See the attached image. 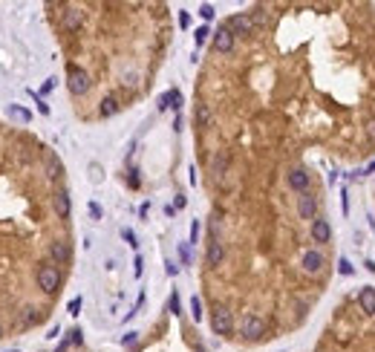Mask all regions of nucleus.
Masks as SVG:
<instances>
[{
  "label": "nucleus",
  "mask_w": 375,
  "mask_h": 352,
  "mask_svg": "<svg viewBox=\"0 0 375 352\" xmlns=\"http://www.w3.org/2000/svg\"><path fill=\"white\" fill-rule=\"evenodd\" d=\"M38 286H41L46 295H55V292H58V286H61V271H58V266L44 263V266L38 269Z\"/></svg>",
  "instance_id": "1"
},
{
  "label": "nucleus",
  "mask_w": 375,
  "mask_h": 352,
  "mask_svg": "<svg viewBox=\"0 0 375 352\" xmlns=\"http://www.w3.org/2000/svg\"><path fill=\"white\" fill-rule=\"evenodd\" d=\"M211 329L216 335H231L234 329V317L225 306H214V315H211Z\"/></svg>",
  "instance_id": "2"
},
{
  "label": "nucleus",
  "mask_w": 375,
  "mask_h": 352,
  "mask_svg": "<svg viewBox=\"0 0 375 352\" xmlns=\"http://www.w3.org/2000/svg\"><path fill=\"white\" fill-rule=\"evenodd\" d=\"M70 92L72 95H84L89 90V75L81 70V67H70Z\"/></svg>",
  "instance_id": "3"
},
{
  "label": "nucleus",
  "mask_w": 375,
  "mask_h": 352,
  "mask_svg": "<svg viewBox=\"0 0 375 352\" xmlns=\"http://www.w3.org/2000/svg\"><path fill=\"white\" fill-rule=\"evenodd\" d=\"M315 211H318V199H315V194L303 190L300 199H297V214H300L303 219H312V222H315Z\"/></svg>",
  "instance_id": "4"
},
{
  "label": "nucleus",
  "mask_w": 375,
  "mask_h": 352,
  "mask_svg": "<svg viewBox=\"0 0 375 352\" xmlns=\"http://www.w3.org/2000/svg\"><path fill=\"white\" fill-rule=\"evenodd\" d=\"M242 335H245V338H251V341H257V338H263V335H266V324H263L257 315H248L245 321H242Z\"/></svg>",
  "instance_id": "5"
},
{
  "label": "nucleus",
  "mask_w": 375,
  "mask_h": 352,
  "mask_svg": "<svg viewBox=\"0 0 375 352\" xmlns=\"http://www.w3.org/2000/svg\"><path fill=\"white\" fill-rule=\"evenodd\" d=\"M228 29H231V35H248L254 29V20H251V15H234V18H228Z\"/></svg>",
  "instance_id": "6"
},
{
  "label": "nucleus",
  "mask_w": 375,
  "mask_h": 352,
  "mask_svg": "<svg viewBox=\"0 0 375 352\" xmlns=\"http://www.w3.org/2000/svg\"><path fill=\"white\" fill-rule=\"evenodd\" d=\"M231 46H234L231 29H228V26L216 29V35H214V49H216V52H231Z\"/></svg>",
  "instance_id": "7"
},
{
  "label": "nucleus",
  "mask_w": 375,
  "mask_h": 352,
  "mask_svg": "<svg viewBox=\"0 0 375 352\" xmlns=\"http://www.w3.org/2000/svg\"><path fill=\"white\" fill-rule=\"evenodd\" d=\"M358 303L364 309L366 315H375V289L372 286H364V289L358 292Z\"/></svg>",
  "instance_id": "8"
},
{
  "label": "nucleus",
  "mask_w": 375,
  "mask_h": 352,
  "mask_svg": "<svg viewBox=\"0 0 375 352\" xmlns=\"http://www.w3.org/2000/svg\"><path fill=\"white\" fill-rule=\"evenodd\" d=\"M329 237H332V228L326 219H315L312 222V240L315 243H329Z\"/></svg>",
  "instance_id": "9"
},
{
  "label": "nucleus",
  "mask_w": 375,
  "mask_h": 352,
  "mask_svg": "<svg viewBox=\"0 0 375 352\" xmlns=\"http://www.w3.org/2000/svg\"><path fill=\"white\" fill-rule=\"evenodd\" d=\"M303 269L309 271V274L321 271V269H323V254L315 251V248H312V251H306V254H303Z\"/></svg>",
  "instance_id": "10"
},
{
  "label": "nucleus",
  "mask_w": 375,
  "mask_h": 352,
  "mask_svg": "<svg viewBox=\"0 0 375 352\" xmlns=\"http://www.w3.org/2000/svg\"><path fill=\"white\" fill-rule=\"evenodd\" d=\"M289 185H292L295 190H300V194H303V190L309 188V173H306L303 168H295V171L289 173Z\"/></svg>",
  "instance_id": "11"
},
{
  "label": "nucleus",
  "mask_w": 375,
  "mask_h": 352,
  "mask_svg": "<svg viewBox=\"0 0 375 352\" xmlns=\"http://www.w3.org/2000/svg\"><path fill=\"white\" fill-rule=\"evenodd\" d=\"M81 23H84V15H81L78 9L64 12V29H67V32H78Z\"/></svg>",
  "instance_id": "12"
},
{
  "label": "nucleus",
  "mask_w": 375,
  "mask_h": 352,
  "mask_svg": "<svg viewBox=\"0 0 375 352\" xmlns=\"http://www.w3.org/2000/svg\"><path fill=\"white\" fill-rule=\"evenodd\" d=\"M223 257H225L223 243H220V240H211V243H208V266H220Z\"/></svg>",
  "instance_id": "13"
},
{
  "label": "nucleus",
  "mask_w": 375,
  "mask_h": 352,
  "mask_svg": "<svg viewBox=\"0 0 375 352\" xmlns=\"http://www.w3.org/2000/svg\"><path fill=\"white\" fill-rule=\"evenodd\" d=\"M168 107H173V110L182 107V92H179V90H170V92H165V95L159 99V110H168Z\"/></svg>",
  "instance_id": "14"
},
{
  "label": "nucleus",
  "mask_w": 375,
  "mask_h": 352,
  "mask_svg": "<svg viewBox=\"0 0 375 352\" xmlns=\"http://www.w3.org/2000/svg\"><path fill=\"white\" fill-rule=\"evenodd\" d=\"M55 211H58L61 219L70 217V194H67V190H58V194H55Z\"/></svg>",
  "instance_id": "15"
},
{
  "label": "nucleus",
  "mask_w": 375,
  "mask_h": 352,
  "mask_svg": "<svg viewBox=\"0 0 375 352\" xmlns=\"http://www.w3.org/2000/svg\"><path fill=\"white\" fill-rule=\"evenodd\" d=\"M99 113H101V116H104V118H110V116H116V113H118V101L113 99V95H107V99L101 101V107H99Z\"/></svg>",
  "instance_id": "16"
},
{
  "label": "nucleus",
  "mask_w": 375,
  "mask_h": 352,
  "mask_svg": "<svg viewBox=\"0 0 375 352\" xmlns=\"http://www.w3.org/2000/svg\"><path fill=\"white\" fill-rule=\"evenodd\" d=\"M52 260L55 263H67V260H70V245H67V243H52Z\"/></svg>",
  "instance_id": "17"
},
{
  "label": "nucleus",
  "mask_w": 375,
  "mask_h": 352,
  "mask_svg": "<svg viewBox=\"0 0 375 352\" xmlns=\"http://www.w3.org/2000/svg\"><path fill=\"white\" fill-rule=\"evenodd\" d=\"M211 121H214L211 107H208V104H199V107H197V124L199 127H211Z\"/></svg>",
  "instance_id": "18"
},
{
  "label": "nucleus",
  "mask_w": 375,
  "mask_h": 352,
  "mask_svg": "<svg viewBox=\"0 0 375 352\" xmlns=\"http://www.w3.org/2000/svg\"><path fill=\"white\" fill-rule=\"evenodd\" d=\"M46 176H49V179H58V176H61V162H58L52 153L46 156Z\"/></svg>",
  "instance_id": "19"
},
{
  "label": "nucleus",
  "mask_w": 375,
  "mask_h": 352,
  "mask_svg": "<svg viewBox=\"0 0 375 352\" xmlns=\"http://www.w3.org/2000/svg\"><path fill=\"white\" fill-rule=\"evenodd\" d=\"M9 116L18 118V121H29V118H32V113H29V110H23V107H18V104H12V107H9Z\"/></svg>",
  "instance_id": "20"
},
{
  "label": "nucleus",
  "mask_w": 375,
  "mask_h": 352,
  "mask_svg": "<svg viewBox=\"0 0 375 352\" xmlns=\"http://www.w3.org/2000/svg\"><path fill=\"white\" fill-rule=\"evenodd\" d=\"M225 165H228V156H225V153H216V156H214V162H211V168H214L216 176H223Z\"/></svg>",
  "instance_id": "21"
},
{
  "label": "nucleus",
  "mask_w": 375,
  "mask_h": 352,
  "mask_svg": "<svg viewBox=\"0 0 375 352\" xmlns=\"http://www.w3.org/2000/svg\"><path fill=\"white\" fill-rule=\"evenodd\" d=\"M191 312H194V321L202 317V303H199V298H191Z\"/></svg>",
  "instance_id": "22"
},
{
  "label": "nucleus",
  "mask_w": 375,
  "mask_h": 352,
  "mask_svg": "<svg viewBox=\"0 0 375 352\" xmlns=\"http://www.w3.org/2000/svg\"><path fill=\"white\" fill-rule=\"evenodd\" d=\"M194 35H197V46H202V44L208 41V35H211V32H208V26H199Z\"/></svg>",
  "instance_id": "23"
},
{
  "label": "nucleus",
  "mask_w": 375,
  "mask_h": 352,
  "mask_svg": "<svg viewBox=\"0 0 375 352\" xmlns=\"http://www.w3.org/2000/svg\"><path fill=\"white\" fill-rule=\"evenodd\" d=\"M199 15H202L205 20H211L214 18V6H211V3H202V6H199Z\"/></svg>",
  "instance_id": "24"
},
{
  "label": "nucleus",
  "mask_w": 375,
  "mask_h": 352,
  "mask_svg": "<svg viewBox=\"0 0 375 352\" xmlns=\"http://www.w3.org/2000/svg\"><path fill=\"white\" fill-rule=\"evenodd\" d=\"M168 309L173 312V315H179V295H176V292L170 295V303H168Z\"/></svg>",
  "instance_id": "25"
},
{
  "label": "nucleus",
  "mask_w": 375,
  "mask_h": 352,
  "mask_svg": "<svg viewBox=\"0 0 375 352\" xmlns=\"http://www.w3.org/2000/svg\"><path fill=\"white\" fill-rule=\"evenodd\" d=\"M23 324H38V312H35V309H26V315H23Z\"/></svg>",
  "instance_id": "26"
},
{
  "label": "nucleus",
  "mask_w": 375,
  "mask_h": 352,
  "mask_svg": "<svg viewBox=\"0 0 375 352\" xmlns=\"http://www.w3.org/2000/svg\"><path fill=\"white\" fill-rule=\"evenodd\" d=\"M136 341H139V332H127L124 338H121V343H124V346H133Z\"/></svg>",
  "instance_id": "27"
},
{
  "label": "nucleus",
  "mask_w": 375,
  "mask_h": 352,
  "mask_svg": "<svg viewBox=\"0 0 375 352\" xmlns=\"http://www.w3.org/2000/svg\"><path fill=\"white\" fill-rule=\"evenodd\" d=\"M338 269H340V274H347V277L352 274V266H349V260H340V263H338Z\"/></svg>",
  "instance_id": "28"
},
{
  "label": "nucleus",
  "mask_w": 375,
  "mask_h": 352,
  "mask_svg": "<svg viewBox=\"0 0 375 352\" xmlns=\"http://www.w3.org/2000/svg\"><path fill=\"white\" fill-rule=\"evenodd\" d=\"M366 136L375 142V118H369V121H366Z\"/></svg>",
  "instance_id": "29"
},
{
  "label": "nucleus",
  "mask_w": 375,
  "mask_h": 352,
  "mask_svg": "<svg viewBox=\"0 0 375 352\" xmlns=\"http://www.w3.org/2000/svg\"><path fill=\"white\" fill-rule=\"evenodd\" d=\"M121 237H124V240H127L130 245H136V234L130 231V228H124V231H121Z\"/></svg>",
  "instance_id": "30"
},
{
  "label": "nucleus",
  "mask_w": 375,
  "mask_h": 352,
  "mask_svg": "<svg viewBox=\"0 0 375 352\" xmlns=\"http://www.w3.org/2000/svg\"><path fill=\"white\" fill-rule=\"evenodd\" d=\"M78 309H81V298L70 300V315H78Z\"/></svg>",
  "instance_id": "31"
},
{
  "label": "nucleus",
  "mask_w": 375,
  "mask_h": 352,
  "mask_svg": "<svg viewBox=\"0 0 375 352\" xmlns=\"http://www.w3.org/2000/svg\"><path fill=\"white\" fill-rule=\"evenodd\" d=\"M89 214H92V219H101V208L96 202H89Z\"/></svg>",
  "instance_id": "32"
},
{
  "label": "nucleus",
  "mask_w": 375,
  "mask_h": 352,
  "mask_svg": "<svg viewBox=\"0 0 375 352\" xmlns=\"http://www.w3.org/2000/svg\"><path fill=\"white\" fill-rule=\"evenodd\" d=\"M199 237V222H191V243H197Z\"/></svg>",
  "instance_id": "33"
},
{
  "label": "nucleus",
  "mask_w": 375,
  "mask_h": 352,
  "mask_svg": "<svg viewBox=\"0 0 375 352\" xmlns=\"http://www.w3.org/2000/svg\"><path fill=\"white\" fill-rule=\"evenodd\" d=\"M70 335H72L70 341H72V343H75V346H78V343H81V341H84V338H81V329H72V332H70Z\"/></svg>",
  "instance_id": "34"
},
{
  "label": "nucleus",
  "mask_w": 375,
  "mask_h": 352,
  "mask_svg": "<svg viewBox=\"0 0 375 352\" xmlns=\"http://www.w3.org/2000/svg\"><path fill=\"white\" fill-rule=\"evenodd\" d=\"M251 20H254V23H266V15H263V12H254V15H251Z\"/></svg>",
  "instance_id": "35"
}]
</instances>
